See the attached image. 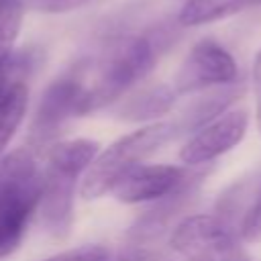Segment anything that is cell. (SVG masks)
<instances>
[{
  "label": "cell",
  "instance_id": "5bb4252c",
  "mask_svg": "<svg viewBox=\"0 0 261 261\" xmlns=\"http://www.w3.org/2000/svg\"><path fill=\"white\" fill-rule=\"evenodd\" d=\"M22 24V2L6 0L0 6V73L12 67V49Z\"/></svg>",
  "mask_w": 261,
  "mask_h": 261
},
{
  "label": "cell",
  "instance_id": "3957f363",
  "mask_svg": "<svg viewBox=\"0 0 261 261\" xmlns=\"http://www.w3.org/2000/svg\"><path fill=\"white\" fill-rule=\"evenodd\" d=\"M177 133L179 130L175 122H149L116 139L92 161L80 186L82 196L86 200H96L112 192L124 175L143 165L141 161L159 151Z\"/></svg>",
  "mask_w": 261,
  "mask_h": 261
},
{
  "label": "cell",
  "instance_id": "ffe728a7",
  "mask_svg": "<svg viewBox=\"0 0 261 261\" xmlns=\"http://www.w3.org/2000/svg\"><path fill=\"white\" fill-rule=\"evenodd\" d=\"M118 261H153L149 255L145 253H139V251H128L126 255H122Z\"/></svg>",
  "mask_w": 261,
  "mask_h": 261
},
{
  "label": "cell",
  "instance_id": "9c48e42d",
  "mask_svg": "<svg viewBox=\"0 0 261 261\" xmlns=\"http://www.w3.org/2000/svg\"><path fill=\"white\" fill-rule=\"evenodd\" d=\"M190 184L188 171L177 165H139L128 175H124L116 188L112 190L114 198L124 204H141V202H153L161 198H171L186 190Z\"/></svg>",
  "mask_w": 261,
  "mask_h": 261
},
{
  "label": "cell",
  "instance_id": "d6986e66",
  "mask_svg": "<svg viewBox=\"0 0 261 261\" xmlns=\"http://www.w3.org/2000/svg\"><path fill=\"white\" fill-rule=\"evenodd\" d=\"M14 65V63H12ZM16 80H12V67L8 69V71H4V73H0V100L4 98V94L8 92V88L14 84Z\"/></svg>",
  "mask_w": 261,
  "mask_h": 261
},
{
  "label": "cell",
  "instance_id": "4fadbf2b",
  "mask_svg": "<svg viewBox=\"0 0 261 261\" xmlns=\"http://www.w3.org/2000/svg\"><path fill=\"white\" fill-rule=\"evenodd\" d=\"M237 90H232V88H228V90H216V92H212V94H208L206 98H200L198 102H194L188 110H186V114H184V118L179 120V124H177V130L179 128H190V130H198V128H202L204 124H208L210 120H214L216 116H220L222 112H226L224 108L237 98Z\"/></svg>",
  "mask_w": 261,
  "mask_h": 261
},
{
  "label": "cell",
  "instance_id": "5b68a950",
  "mask_svg": "<svg viewBox=\"0 0 261 261\" xmlns=\"http://www.w3.org/2000/svg\"><path fill=\"white\" fill-rule=\"evenodd\" d=\"M171 249L186 261H249L232 230L210 214H192L171 232Z\"/></svg>",
  "mask_w": 261,
  "mask_h": 261
},
{
  "label": "cell",
  "instance_id": "8992f818",
  "mask_svg": "<svg viewBox=\"0 0 261 261\" xmlns=\"http://www.w3.org/2000/svg\"><path fill=\"white\" fill-rule=\"evenodd\" d=\"M86 94L88 88L77 75H65L47 86L31 122V143L45 147L61 133L69 118L86 114Z\"/></svg>",
  "mask_w": 261,
  "mask_h": 261
},
{
  "label": "cell",
  "instance_id": "52a82bcc",
  "mask_svg": "<svg viewBox=\"0 0 261 261\" xmlns=\"http://www.w3.org/2000/svg\"><path fill=\"white\" fill-rule=\"evenodd\" d=\"M239 67L234 57L216 41L202 39L198 41L181 61L175 80L173 90L179 94L200 92L216 86H228L237 80Z\"/></svg>",
  "mask_w": 261,
  "mask_h": 261
},
{
  "label": "cell",
  "instance_id": "277c9868",
  "mask_svg": "<svg viewBox=\"0 0 261 261\" xmlns=\"http://www.w3.org/2000/svg\"><path fill=\"white\" fill-rule=\"evenodd\" d=\"M157 61V47L149 37L133 35L116 41L96 67V77L86 84V114L104 108L149 75Z\"/></svg>",
  "mask_w": 261,
  "mask_h": 261
},
{
  "label": "cell",
  "instance_id": "44dd1931",
  "mask_svg": "<svg viewBox=\"0 0 261 261\" xmlns=\"http://www.w3.org/2000/svg\"><path fill=\"white\" fill-rule=\"evenodd\" d=\"M4 2H6V0H0V6H2V4H4Z\"/></svg>",
  "mask_w": 261,
  "mask_h": 261
},
{
  "label": "cell",
  "instance_id": "2e32d148",
  "mask_svg": "<svg viewBox=\"0 0 261 261\" xmlns=\"http://www.w3.org/2000/svg\"><path fill=\"white\" fill-rule=\"evenodd\" d=\"M241 239L245 243H259L261 241V186L257 190L255 202L247 210L241 222Z\"/></svg>",
  "mask_w": 261,
  "mask_h": 261
},
{
  "label": "cell",
  "instance_id": "ba28073f",
  "mask_svg": "<svg viewBox=\"0 0 261 261\" xmlns=\"http://www.w3.org/2000/svg\"><path fill=\"white\" fill-rule=\"evenodd\" d=\"M249 126V114L241 108L226 110L202 128H198L179 149V159L186 165L208 163L234 149Z\"/></svg>",
  "mask_w": 261,
  "mask_h": 261
},
{
  "label": "cell",
  "instance_id": "30bf717a",
  "mask_svg": "<svg viewBox=\"0 0 261 261\" xmlns=\"http://www.w3.org/2000/svg\"><path fill=\"white\" fill-rule=\"evenodd\" d=\"M175 98L177 92L173 90V86H153L128 98L118 108V114L124 120H153L169 112Z\"/></svg>",
  "mask_w": 261,
  "mask_h": 261
},
{
  "label": "cell",
  "instance_id": "6da1fadb",
  "mask_svg": "<svg viewBox=\"0 0 261 261\" xmlns=\"http://www.w3.org/2000/svg\"><path fill=\"white\" fill-rule=\"evenodd\" d=\"M98 143L92 139H69L57 143L43 171L41 220L47 232L63 241L73 226V200L80 175H86L92 161L98 157Z\"/></svg>",
  "mask_w": 261,
  "mask_h": 261
},
{
  "label": "cell",
  "instance_id": "8fae6325",
  "mask_svg": "<svg viewBox=\"0 0 261 261\" xmlns=\"http://www.w3.org/2000/svg\"><path fill=\"white\" fill-rule=\"evenodd\" d=\"M255 4H261V0H186L177 20L184 27H200L232 16Z\"/></svg>",
  "mask_w": 261,
  "mask_h": 261
},
{
  "label": "cell",
  "instance_id": "e0dca14e",
  "mask_svg": "<svg viewBox=\"0 0 261 261\" xmlns=\"http://www.w3.org/2000/svg\"><path fill=\"white\" fill-rule=\"evenodd\" d=\"M90 0H37V6L47 12H65L88 4Z\"/></svg>",
  "mask_w": 261,
  "mask_h": 261
},
{
  "label": "cell",
  "instance_id": "7a4b0ae2",
  "mask_svg": "<svg viewBox=\"0 0 261 261\" xmlns=\"http://www.w3.org/2000/svg\"><path fill=\"white\" fill-rule=\"evenodd\" d=\"M43 171L29 149H16L0 161V259L12 255L41 204Z\"/></svg>",
  "mask_w": 261,
  "mask_h": 261
},
{
  "label": "cell",
  "instance_id": "9a60e30c",
  "mask_svg": "<svg viewBox=\"0 0 261 261\" xmlns=\"http://www.w3.org/2000/svg\"><path fill=\"white\" fill-rule=\"evenodd\" d=\"M45 261H110V251L104 245H82L57 253Z\"/></svg>",
  "mask_w": 261,
  "mask_h": 261
},
{
  "label": "cell",
  "instance_id": "7c38bea8",
  "mask_svg": "<svg viewBox=\"0 0 261 261\" xmlns=\"http://www.w3.org/2000/svg\"><path fill=\"white\" fill-rule=\"evenodd\" d=\"M27 106H29V90L24 82L16 80L0 100V155L4 153L6 145L18 130L20 122L24 120Z\"/></svg>",
  "mask_w": 261,
  "mask_h": 261
},
{
  "label": "cell",
  "instance_id": "ac0fdd59",
  "mask_svg": "<svg viewBox=\"0 0 261 261\" xmlns=\"http://www.w3.org/2000/svg\"><path fill=\"white\" fill-rule=\"evenodd\" d=\"M253 88H255V116H257V128L261 133V51L255 55L253 63Z\"/></svg>",
  "mask_w": 261,
  "mask_h": 261
}]
</instances>
